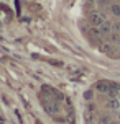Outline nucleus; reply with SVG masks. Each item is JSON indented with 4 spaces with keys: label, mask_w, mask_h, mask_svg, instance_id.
Returning <instances> with one entry per match:
<instances>
[{
    "label": "nucleus",
    "mask_w": 120,
    "mask_h": 124,
    "mask_svg": "<svg viewBox=\"0 0 120 124\" xmlns=\"http://www.w3.org/2000/svg\"><path fill=\"white\" fill-rule=\"evenodd\" d=\"M82 30L100 52L120 59V0H84Z\"/></svg>",
    "instance_id": "f257e3e1"
}]
</instances>
